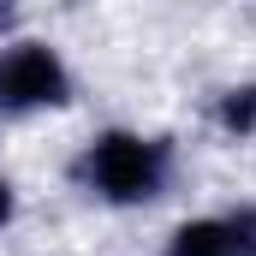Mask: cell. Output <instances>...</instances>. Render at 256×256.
I'll use <instances>...</instances> for the list:
<instances>
[{
  "instance_id": "8992f818",
  "label": "cell",
  "mask_w": 256,
  "mask_h": 256,
  "mask_svg": "<svg viewBox=\"0 0 256 256\" xmlns=\"http://www.w3.org/2000/svg\"><path fill=\"white\" fill-rule=\"evenodd\" d=\"M12 220V191H6V179H0V226Z\"/></svg>"
},
{
  "instance_id": "6da1fadb",
  "label": "cell",
  "mask_w": 256,
  "mask_h": 256,
  "mask_svg": "<svg viewBox=\"0 0 256 256\" xmlns=\"http://www.w3.org/2000/svg\"><path fill=\"white\" fill-rule=\"evenodd\" d=\"M90 179H96V191L114 196V202H143L161 185V149L143 143V137H131V131H108L90 149Z\"/></svg>"
},
{
  "instance_id": "7a4b0ae2",
  "label": "cell",
  "mask_w": 256,
  "mask_h": 256,
  "mask_svg": "<svg viewBox=\"0 0 256 256\" xmlns=\"http://www.w3.org/2000/svg\"><path fill=\"white\" fill-rule=\"evenodd\" d=\"M66 90H72V78L54 60V48L18 42L0 54V108H54V102H66Z\"/></svg>"
},
{
  "instance_id": "52a82bcc",
  "label": "cell",
  "mask_w": 256,
  "mask_h": 256,
  "mask_svg": "<svg viewBox=\"0 0 256 256\" xmlns=\"http://www.w3.org/2000/svg\"><path fill=\"white\" fill-rule=\"evenodd\" d=\"M12 12H18V6H12V0H0V30L12 24Z\"/></svg>"
},
{
  "instance_id": "3957f363",
  "label": "cell",
  "mask_w": 256,
  "mask_h": 256,
  "mask_svg": "<svg viewBox=\"0 0 256 256\" xmlns=\"http://www.w3.org/2000/svg\"><path fill=\"white\" fill-rule=\"evenodd\" d=\"M173 256H232L226 220H185L173 232Z\"/></svg>"
},
{
  "instance_id": "277c9868",
  "label": "cell",
  "mask_w": 256,
  "mask_h": 256,
  "mask_svg": "<svg viewBox=\"0 0 256 256\" xmlns=\"http://www.w3.org/2000/svg\"><path fill=\"white\" fill-rule=\"evenodd\" d=\"M220 126H226V131H256V84L220 96Z\"/></svg>"
},
{
  "instance_id": "5b68a950",
  "label": "cell",
  "mask_w": 256,
  "mask_h": 256,
  "mask_svg": "<svg viewBox=\"0 0 256 256\" xmlns=\"http://www.w3.org/2000/svg\"><path fill=\"white\" fill-rule=\"evenodd\" d=\"M226 238H232V256H256V208H238L226 220Z\"/></svg>"
}]
</instances>
